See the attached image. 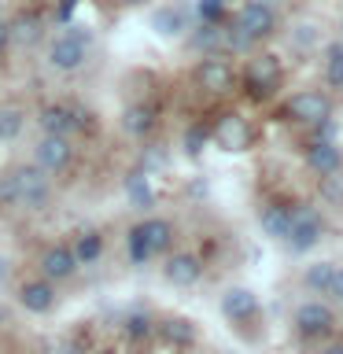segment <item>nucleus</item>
Wrapping results in <instances>:
<instances>
[{
  "mask_svg": "<svg viewBox=\"0 0 343 354\" xmlns=\"http://www.w3.org/2000/svg\"><path fill=\"white\" fill-rule=\"evenodd\" d=\"M11 174H15V185H19V207L37 214V210H44L52 203V177L37 162H22Z\"/></svg>",
  "mask_w": 343,
  "mask_h": 354,
  "instance_id": "nucleus-1",
  "label": "nucleus"
},
{
  "mask_svg": "<svg viewBox=\"0 0 343 354\" xmlns=\"http://www.w3.org/2000/svg\"><path fill=\"white\" fill-rule=\"evenodd\" d=\"M321 236H325V221H321L317 210L306 207V203L292 207V225H288V236H284L288 248L295 254H306L321 243Z\"/></svg>",
  "mask_w": 343,
  "mask_h": 354,
  "instance_id": "nucleus-2",
  "label": "nucleus"
},
{
  "mask_svg": "<svg viewBox=\"0 0 343 354\" xmlns=\"http://www.w3.org/2000/svg\"><path fill=\"white\" fill-rule=\"evenodd\" d=\"M292 325L303 339H321L328 336L332 328H336V314H332L328 303H321V299H310V303H299L295 314H292Z\"/></svg>",
  "mask_w": 343,
  "mask_h": 354,
  "instance_id": "nucleus-3",
  "label": "nucleus"
},
{
  "mask_svg": "<svg viewBox=\"0 0 343 354\" xmlns=\"http://www.w3.org/2000/svg\"><path fill=\"white\" fill-rule=\"evenodd\" d=\"M284 111L299 126H321L325 118H332V100L325 93H317V88H303V93H295L288 100Z\"/></svg>",
  "mask_w": 343,
  "mask_h": 354,
  "instance_id": "nucleus-4",
  "label": "nucleus"
},
{
  "mask_svg": "<svg viewBox=\"0 0 343 354\" xmlns=\"http://www.w3.org/2000/svg\"><path fill=\"white\" fill-rule=\"evenodd\" d=\"M74 159V144L71 137H55V133H41L37 144H33V162L41 166L44 174H59L66 170Z\"/></svg>",
  "mask_w": 343,
  "mask_h": 354,
  "instance_id": "nucleus-5",
  "label": "nucleus"
},
{
  "mask_svg": "<svg viewBox=\"0 0 343 354\" xmlns=\"http://www.w3.org/2000/svg\"><path fill=\"white\" fill-rule=\"evenodd\" d=\"M232 22H237V26L248 33L254 44H259V41H266V37H273V33H277V8L254 4V0H243Z\"/></svg>",
  "mask_w": 343,
  "mask_h": 354,
  "instance_id": "nucleus-6",
  "label": "nucleus"
},
{
  "mask_svg": "<svg viewBox=\"0 0 343 354\" xmlns=\"http://www.w3.org/2000/svg\"><path fill=\"white\" fill-rule=\"evenodd\" d=\"M37 270H41L44 281L59 284V281H71V277L82 270V262H77V254H74L71 243H52V248H44V251H41Z\"/></svg>",
  "mask_w": 343,
  "mask_h": 354,
  "instance_id": "nucleus-7",
  "label": "nucleus"
},
{
  "mask_svg": "<svg viewBox=\"0 0 343 354\" xmlns=\"http://www.w3.org/2000/svg\"><path fill=\"white\" fill-rule=\"evenodd\" d=\"M85 59H89V44L71 37V33H59V37L48 44V66H52V71H59V74L82 71Z\"/></svg>",
  "mask_w": 343,
  "mask_h": 354,
  "instance_id": "nucleus-8",
  "label": "nucleus"
},
{
  "mask_svg": "<svg viewBox=\"0 0 343 354\" xmlns=\"http://www.w3.org/2000/svg\"><path fill=\"white\" fill-rule=\"evenodd\" d=\"M232 82H237V74H232V66L225 55H203V59L196 63V85L203 88V93H229Z\"/></svg>",
  "mask_w": 343,
  "mask_h": 354,
  "instance_id": "nucleus-9",
  "label": "nucleus"
},
{
  "mask_svg": "<svg viewBox=\"0 0 343 354\" xmlns=\"http://www.w3.org/2000/svg\"><path fill=\"white\" fill-rule=\"evenodd\" d=\"M243 82H248L251 96H270L281 85V59L277 55H254L243 71Z\"/></svg>",
  "mask_w": 343,
  "mask_h": 354,
  "instance_id": "nucleus-10",
  "label": "nucleus"
},
{
  "mask_svg": "<svg viewBox=\"0 0 343 354\" xmlns=\"http://www.w3.org/2000/svg\"><path fill=\"white\" fill-rule=\"evenodd\" d=\"M37 126L41 133H55V137H74L82 129V115L71 104H44L37 111Z\"/></svg>",
  "mask_w": 343,
  "mask_h": 354,
  "instance_id": "nucleus-11",
  "label": "nucleus"
},
{
  "mask_svg": "<svg viewBox=\"0 0 343 354\" xmlns=\"http://www.w3.org/2000/svg\"><path fill=\"white\" fill-rule=\"evenodd\" d=\"M55 303H59V292H55L52 281H44V277H37V281H26L19 288V306L26 310V314H52Z\"/></svg>",
  "mask_w": 343,
  "mask_h": 354,
  "instance_id": "nucleus-12",
  "label": "nucleus"
},
{
  "mask_svg": "<svg viewBox=\"0 0 343 354\" xmlns=\"http://www.w3.org/2000/svg\"><path fill=\"white\" fill-rule=\"evenodd\" d=\"M221 314L225 321L232 325H248V321L259 317V295L251 292V288H225V295H221Z\"/></svg>",
  "mask_w": 343,
  "mask_h": 354,
  "instance_id": "nucleus-13",
  "label": "nucleus"
},
{
  "mask_svg": "<svg viewBox=\"0 0 343 354\" xmlns=\"http://www.w3.org/2000/svg\"><path fill=\"white\" fill-rule=\"evenodd\" d=\"M155 336L170 351H188V347H196L199 328L192 317H163V321H155Z\"/></svg>",
  "mask_w": 343,
  "mask_h": 354,
  "instance_id": "nucleus-14",
  "label": "nucleus"
},
{
  "mask_svg": "<svg viewBox=\"0 0 343 354\" xmlns=\"http://www.w3.org/2000/svg\"><path fill=\"white\" fill-rule=\"evenodd\" d=\"M163 277H166V284H174V288H192V284H199V277H203V262H199V254H192V251H177L166 259Z\"/></svg>",
  "mask_w": 343,
  "mask_h": 354,
  "instance_id": "nucleus-15",
  "label": "nucleus"
},
{
  "mask_svg": "<svg viewBox=\"0 0 343 354\" xmlns=\"http://www.w3.org/2000/svg\"><path fill=\"white\" fill-rule=\"evenodd\" d=\"M210 137H214L218 148H225V151H243L251 144V129L240 115H221L214 122V129H210Z\"/></svg>",
  "mask_w": 343,
  "mask_h": 354,
  "instance_id": "nucleus-16",
  "label": "nucleus"
},
{
  "mask_svg": "<svg viewBox=\"0 0 343 354\" xmlns=\"http://www.w3.org/2000/svg\"><path fill=\"white\" fill-rule=\"evenodd\" d=\"M306 166L317 177H336L340 166H343V155L336 148V140H314V144H310V148H306Z\"/></svg>",
  "mask_w": 343,
  "mask_h": 354,
  "instance_id": "nucleus-17",
  "label": "nucleus"
},
{
  "mask_svg": "<svg viewBox=\"0 0 343 354\" xmlns=\"http://www.w3.org/2000/svg\"><path fill=\"white\" fill-rule=\"evenodd\" d=\"M155 126H159V115H155L151 104H129L126 111H122V129H126L133 140L151 137Z\"/></svg>",
  "mask_w": 343,
  "mask_h": 354,
  "instance_id": "nucleus-18",
  "label": "nucleus"
},
{
  "mask_svg": "<svg viewBox=\"0 0 343 354\" xmlns=\"http://www.w3.org/2000/svg\"><path fill=\"white\" fill-rule=\"evenodd\" d=\"M137 232H140V240H144V248H148L151 259L163 251H170V243H174V225L166 218H144L137 225Z\"/></svg>",
  "mask_w": 343,
  "mask_h": 354,
  "instance_id": "nucleus-19",
  "label": "nucleus"
},
{
  "mask_svg": "<svg viewBox=\"0 0 343 354\" xmlns=\"http://www.w3.org/2000/svg\"><path fill=\"white\" fill-rule=\"evenodd\" d=\"M259 225L270 240H284L288 236V225H292V207L288 203H266L259 210Z\"/></svg>",
  "mask_w": 343,
  "mask_h": 354,
  "instance_id": "nucleus-20",
  "label": "nucleus"
},
{
  "mask_svg": "<svg viewBox=\"0 0 343 354\" xmlns=\"http://www.w3.org/2000/svg\"><path fill=\"white\" fill-rule=\"evenodd\" d=\"M8 41L11 44H22V48H30V44L41 41V15L37 11H22L8 22Z\"/></svg>",
  "mask_w": 343,
  "mask_h": 354,
  "instance_id": "nucleus-21",
  "label": "nucleus"
},
{
  "mask_svg": "<svg viewBox=\"0 0 343 354\" xmlns=\"http://www.w3.org/2000/svg\"><path fill=\"white\" fill-rule=\"evenodd\" d=\"M122 188H126V199H129V207H137V210H151L155 207V192H151V177L140 170H133L126 174V181H122Z\"/></svg>",
  "mask_w": 343,
  "mask_h": 354,
  "instance_id": "nucleus-22",
  "label": "nucleus"
},
{
  "mask_svg": "<svg viewBox=\"0 0 343 354\" xmlns=\"http://www.w3.org/2000/svg\"><path fill=\"white\" fill-rule=\"evenodd\" d=\"M151 26H155V33H163V37H181L188 30V15H185V8H177V4H163L151 15Z\"/></svg>",
  "mask_w": 343,
  "mask_h": 354,
  "instance_id": "nucleus-23",
  "label": "nucleus"
},
{
  "mask_svg": "<svg viewBox=\"0 0 343 354\" xmlns=\"http://www.w3.org/2000/svg\"><path fill=\"white\" fill-rule=\"evenodd\" d=\"M122 336L129 343H148L155 336V317L148 310H129L126 321H122Z\"/></svg>",
  "mask_w": 343,
  "mask_h": 354,
  "instance_id": "nucleus-24",
  "label": "nucleus"
},
{
  "mask_svg": "<svg viewBox=\"0 0 343 354\" xmlns=\"http://www.w3.org/2000/svg\"><path fill=\"white\" fill-rule=\"evenodd\" d=\"M74 254H77V262L89 266V262H96L100 254H104V236H100V229H85V232H77L74 236Z\"/></svg>",
  "mask_w": 343,
  "mask_h": 354,
  "instance_id": "nucleus-25",
  "label": "nucleus"
},
{
  "mask_svg": "<svg viewBox=\"0 0 343 354\" xmlns=\"http://www.w3.org/2000/svg\"><path fill=\"white\" fill-rule=\"evenodd\" d=\"M332 273H336V262H310L303 270V288H306V292H314V295H325Z\"/></svg>",
  "mask_w": 343,
  "mask_h": 354,
  "instance_id": "nucleus-26",
  "label": "nucleus"
},
{
  "mask_svg": "<svg viewBox=\"0 0 343 354\" xmlns=\"http://www.w3.org/2000/svg\"><path fill=\"white\" fill-rule=\"evenodd\" d=\"M22 126H26V115H22V107L15 104H0V140L11 144L22 133Z\"/></svg>",
  "mask_w": 343,
  "mask_h": 354,
  "instance_id": "nucleus-27",
  "label": "nucleus"
},
{
  "mask_svg": "<svg viewBox=\"0 0 343 354\" xmlns=\"http://www.w3.org/2000/svg\"><path fill=\"white\" fill-rule=\"evenodd\" d=\"M325 82L332 88H343V41H332L325 48Z\"/></svg>",
  "mask_w": 343,
  "mask_h": 354,
  "instance_id": "nucleus-28",
  "label": "nucleus"
},
{
  "mask_svg": "<svg viewBox=\"0 0 343 354\" xmlns=\"http://www.w3.org/2000/svg\"><path fill=\"white\" fill-rule=\"evenodd\" d=\"M251 48H254V41L237 26V22L221 26V52H251Z\"/></svg>",
  "mask_w": 343,
  "mask_h": 354,
  "instance_id": "nucleus-29",
  "label": "nucleus"
},
{
  "mask_svg": "<svg viewBox=\"0 0 343 354\" xmlns=\"http://www.w3.org/2000/svg\"><path fill=\"white\" fill-rule=\"evenodd\" d=\"M126 251H129V262H133V266L151 262V254H148V248H144V240H140L137 225H133V229H129V236H126Z\"/></svg>",
  "mask_w": 343,
  "mask_h": 354,
  "instance_id": "nucleus-30",
  "label": "nucleus"
},
{
  "mask_svg": "<svg viewBox=\"0 0 343 354\" xmlns=\"http://www.w3.org/2000/svg\"><path fill=\"white\" fill-rule=\"evenodd\" d=\"M8 207H19V185H15V174H0V210Z\"/></svg>",
  "mask_w": 343,
  "mask_h": 354,
  "instance_id": "nucleus-31",
  "label": "nucleus"
},
{
  "mask_svg": "<svg viewBox=\"0 0 343 354\" xmlns=\"http://www.w3.org/2000/svg\"><path fill=\"white\" fill-rule=\"evenodd\" d=\"M207 140H210V133L203 126H188L185 129V151L188 155H199V151L207 148Z\"/></svg>",
  "mask_w": 343,
  "mask_h": 354,
  "instance_id": "nucleus-32",
  "label": "nucleus"
},
{
  "mask_svg": "<svg viewBox=\"0 0 343 354\" xmlns=\"http://www.w3.org/2000/svg\"><path fill=\"white\" fill-rule=\"evenodd\" d=\"M199 22H221L225 15V0H199Z\"/></svg>",
  "mask_w": 343,
  "mask_h": 354,
  "instance_id": "nucleus-33",
  "label": "nucleus"
},
{
  "mask_svg": "<svg viewBox=\"0 0 343 354\" xmlns=\"http://www.w3.org/2000/svg\"><path fill=\"white\" fill-rule=\"evenodd\" d=\"M140 170H144V174L166 170V151H163V148H144V155H140Z\"/></svg>",
  "mask_w": 343,
  "mask_h": 354,
  "instance_id": "nucleus-34",
  "label": "nucleus"
},
{
  "mask_svg": "<svg viewBox=\"0 0 343 354\" xmlns=\"http://www.w3.org/2000/svg\"><path fill=\"white\" fill-rule=\"evenodd\" d=\"M332 303H343V266H336V273H332V281H328V292H325Z\"/></svg>",
  "mask_w": 343,
  "mask_h": 354,
  "instance_id": "nucleus-35",
  "label": "nucleus"
},
{
  "mask_svg": "<svg viewBox=\"0 0 343 354\" xmlns=\"http://www.w3.org/2000/svg\"><path fill=\"white\" fill-rule=\"evenodd\" d=\"M74 8H77V0H59V11H55V15H59V22H66L74 15Z\"/></svg>",
  "mask_w": 343,
  "mask_h": 354,
  "instance_id": "nucleus-36",
  "label": "nucleus"
},
{
  "mask_svg": "<svg viewBox=\"0 0 343 354\" xmlns=\"http://www.w3.org/2000/svg\"><path fill=\"white\" fill-rule=\"evenodd\" d=\"M8 22H0V55H4V48H8Z\"/></svg>",
  "mask_w": 343,
  "mask_h": 354,
  "instance_id": "nucleus-37",
  "label": "nucleus"
},
{
  "mask_svg": "<svg viewBox=\"0 0 343 354\" xmlns=\"http://www.w3.org/2000/svg\"><path fill=\"white\" fill-rule=\"evenodd\" d=\"M321 354H343V343H328V347L321 351Z\"/></svg>",
  "mask_w": 343,
  "mask_h": 354,
  "instance_id": "nucleus-38",
  "label": "nucleus"
},
{
  "mask_svg": "<svg viewBox=\"0 0 343 354\" xmlns=\"http://www.w3.org/2000/svg\"><path fill=\"white\" fill-rule=\"evenodd\" d=\"M89 354H115V347H93Z\"/></svg>",
  "mask_w": 343,
  "mask_h": 354,
  "instance_id": "nucleus-39",
  "label": "nucleus"
},
{
  "mask_svg": "<svg viewBox=\"0 0 343 354\" xmlns=\"http://www.w3.org/2000/svg\"><path fill=\"white\" fill-rule=\"evenodd\" d=\"M126 8H140V4H148V0H122Z\"/></svg>",
  "mask_w": 343,
  "mask_h": 354,
  "instance_id": "nucleus-40",
  "label": "nucleus"
},
{
  "mask_svg": "<svg viewBox=\"0 0 343 354\" xmlns=\"http://www.w3.org/2000/svg\"><path fill=\"white\" fill-rule=\"evenodd\" d=\"M254 4H266V8H277L281 0H254Z\"/></svg>",
  "mask_w": 343,
  "mask_h": 354,
  "instance_id": "nucleus-41",
  "label": "nucleus"
}]
</instances>
